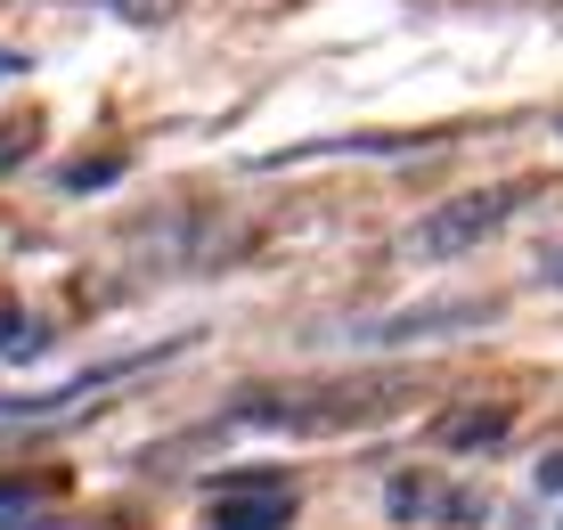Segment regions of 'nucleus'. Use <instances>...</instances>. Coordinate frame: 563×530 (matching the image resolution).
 <instances>
[{"label": "nucleus", "instance_id": "1", "mask_svg": "<svg viewBox=\"0 0 563 530\" xmlns=\"http://www.w3.org/2000/svg\"><path fill=\"white\" fill-rule=\"evenodd\" d=\"M531 205V180H490V188H465L450 205L433 212V221H417V253H433V262H450V253H474L482 238H498L507 229V212Z\"/></svg>", "mask_w": 563, "mask_h": 530}, {"label": "nucleus", "instance_id": "2", "mask_svg": "<svg viewBox=\"0 0 563 530\" xmlns=\"http://www.w3.org/2000/svg\"><path fill=\"white\" fill-rule=\"evenodd\" d=\"M490 319H498V302H417V310H384V319L343 327V343L400 351V343H433V335H474V327H490Z\"/></svg>", "mask_w": 563, "mask_h": 530}, {"label": "nucleus", "instance_id": "3", "mask_svg": "<svg viewBox=\"0 0 563 530\" xmlns=\"http://www.w3.org/2000/svg\"><path fill=\"white\" fill-rule=\"evenodd\" d=\"M384 506H393L400 522H482V498L441 474H400L393 489H384Z\"/></svg>", "mask_w": 563, "mask_h": 530}, {"label": "nucleus", "instance_id": "4", "mask_svg": "<svg viewBox=\"0 0 563 530\" xmlns=\"http://www.w3.org/2000/svg\"><path fill=\"white\" fill-rule=\"evenodd\" d=\"M507 433H515V408H465V417H441L433 424L441 449H490V441H507Z\"/></svg>", "mask_w": 563, "mask_h": 530}, {"label": "nucleus", "instance_id": "5", "mask_svg": "<svg viewBox=\"0 0 563 530\" xmlns=\"http://www.w3.org/2000/svg\"><path fill=\"white\" fill-rule=\"evenodd\" d=\"M286 515H295V498H286V489H269V498L212 506V530H286Z\"/></svg>", "mask_w": 563, "mask_h": 530}, {"label": "nucleus", "instance_id": "6", "mask_svg": "<svg viewBox=\"0 0 563 530\" xmlns=\"http://www.w3.org/2000/svg\"><path fill=\"white\" fill-rule=\"evenodd\" d=\"M42 522H49L42 482H0V530H42Z\"/></svg>", "mask_w": 563, "mask_h": 530}, {"label": "nucleus", "instance_id": "7", "mask_svg": "<svg viewBox=\"0 0 563 530\" xmlns=\"http://www.w3.org/2000/svg\"><path fill=\"white\" fill-rule=\"evenodd\" d=\"M539 489H563V449H555V457H539V474H531Z\"/></svg>", "mask_w": 563, "mask_h": 530}, {"label": "nucleus", "instance_id": "8", "mask_svg": "<svg viewBox=\"0 0 563 530\" xmlns=\"http://www.w3.org/2000/svg\"><path fill=\"white\" fill-rule=\"evenodd\" d=\"M16 140H33V123H16V131H9V140H0V172H9V164H16V155H25V147H16Z\"/></svg>", "mask_w": 563, "mask_h": 530}, {"label": "nucleus", "instance_id": "9", "mask_svg": "<svg viewBox=\"0 0 563 530\" xmlns=\"http://www.w3.org/2000/svg\"><path fill=\"white\" fill-rule=\"evenodd\" d=\"M555 269H563V262H555Z\"/></svg>", "mask_w": 563, "mask_h": 530}]
</instances>
